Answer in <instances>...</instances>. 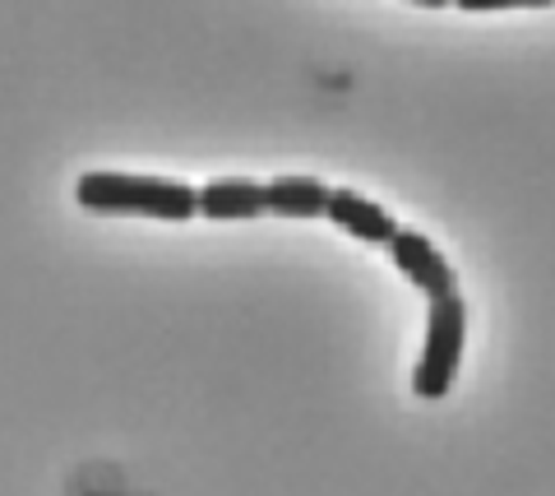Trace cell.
Instances as JSON below:
<instances>
[{
	"mask_svg": "<svg viewBox=\"0 0 555 496\" xmlns=\"http://www.w3.org/2000/svg\"><path fill=\"white\" fill-rule=\"evenodd\" d=\"M463 344H467V302L459 293L430 297L426 344H422V357H416V371H412V395L444 399L459 381Z\"/></svg>",
	"mask_w": 555,
	"mask_h": 496,
	"instance_id": "cell-2",
	"label": "cell"
},
{
	"mask_svg": "<svg viewBox=\"0 0 555 496\" xmlns=\"http://www.w3.org/2000/svg\"><path fill=\"white\" fill-rule=\"evenodd\" d=\"M264 200H269V214L278 218H324L328 214V186L315 177H273L264 186Z\"/></svg>",
	"mask_w": 555,
	"mask_h": 496,
	"instance_id": "cell-6",
	"label": "cell"
},
{
	"mask_svg": "<svg viewBox=\"0 0 555 496\" xmlns=\"http://www.w3.org/2000/svg\"><path fill=\"white\" fill-rule=\"evenodd\" d=\"M324 218H334V228H343L347 237H357V242H366V246H389L393 232H398V218L385 209V204L366 200L361 191H347V186L328 191Z\"/></svg>",
	"mask_w": 555,
	"mask_h": 496,
	"instance_id": "cell-4",
	"label": "cell"
},
{
	"mask_svg": "<svg viewBox=\"0 0 555 496\" xmlns=\"http://www.w3.org/2000/svg\"><path fill=\"white\" fill-rule=\"evenodd\" d=\"M389 260H393V269L416 288V293H426V297H449V293H459L454 265L444 260V251L430 242L426 232L398 228L393 242H389Z\"/></svg>",
	"mask_w": 555,
	"mask_h": 496,
	"instance_id": "cell-3",
	"label": "cell"
},
{
	"mask_svg": "<svg viewBox=\"0 0 555 496\" xmlns=\"http://www.w3.org/2000/svg\"><path fill=\"white\" fill-rule=\"evenodd\" d=\"M408 5H422V10H444V5H454V0H408Z\"/></svg>",
	"mask_w": 555,
	"mask_h": 496,
	"instance_id": "cell-8",
	"label": "cell"
},
{
	"mask_svg": "<svg viewBox=\"0 0 555 496\" xmlns=\"http://www.w3.org/2000/svg\"><path fill=\"white\" fill-rule=\"evenodd\" d=\"M75 200L89 214H134L163 218V224H190L199 214V191L171 177L139 173H83L75 181Z\"/></svg>",
	"mask_w": 555,
	"mask_h": 496,
	"instance_id": "cell-1",
	"label": "cell"
},
{
	"mask_svg": "<svg viewBox=\"0 0 555 496\" xmlns=\"http://www.w3.org/2000/svg\"><path fill=\"white\" fill-rule=\"evenodd\" d=\"M199 214L218 218V224H246V218L269 214V200H264V186L250 181V177H218L199 186Z\"/></svg>",
	"mask_w": 555,
	"mask_h": 496,
	"instance_id": "cell-5",
	"label": "cell"
},
{
	"mask_svg": "<svg viewBox=\"0 0 555 496\" xmlns=\"http://www.w3.org/2000/svg\"><path fill=\"white\" fill-rule=\"evenodd\" d=\"M463 14H495V10H546L555 0H454Z\"/></svg>",
	"mask_w": 555,
	"mask_h": 496,
	"instance_id": "cell-7",
	"label": "cell"
}]
</instances>
